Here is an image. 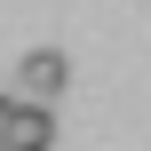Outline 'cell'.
Here are the masks:
<instances>
[{
    "label": "cell",
    "mask_w": 151,
    "mask_h": 151,
    "mask_svg": "<svg viewBox=\"0 0 151 151\" xmlns=\"http://www.w3.org/2000/svg\"><path fill=\"white\" fill-rule=\"evenodd\" d=\"M72 88V64L56 56V48H32L24 64H16V104H40V111H56V96Z\"/></svg>",
    "instance_id": "1"
},
{
    "label": "cell",
    "mask_w": 151,
    "mask_h": 151,
    "mask_svg": "<svg viewBox=\"0 0 151 151\" xmlns=\"http://www.w3.org/2000/svg\"><path fill=\"white\" fill-rule=\"evenodd\" d=\"M0 143H8V151H56V111H40V104H8Z\"/></svg>",
    "instance_id": "2"
},
{
    "label": "cell",
    "mask_w": 151,
    "mask_h": 151,
    "mask_svg": "<svg viewBox=\"0 0 151 151\" xmlns=\"http://www.w3.org/2000/svg\"><path fill=\"white\" fill-rule=\"evenodd\" d=\"M8 104H16V96H0V127H8Z\"/></svg>",
    "instance_id": "3"
},
{
    "label": "cell",
    "mask_w": 151,
    "mask_h": 151,
    "mask_svg": "<svg viewBox=\"0 0 151 151\" xmlns=\"http://www.w3.org/2000/svg\"><path fill=\"white\" fill-rule=\"evenodd\" d=\"M0 151H8V143H0Z\"/></svg>",
    "instance_id": "4"
}]
</instances>
